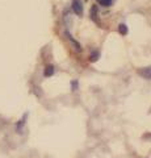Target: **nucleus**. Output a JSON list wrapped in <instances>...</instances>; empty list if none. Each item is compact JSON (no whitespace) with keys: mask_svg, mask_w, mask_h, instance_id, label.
I'll return each instance as SVG.
<instances>
[{"mask_svg":"<svg viewBox=\"0 0 151 158\" xmlns=\"http://www.w3.org/2000/svg\"><path fill=\"white\" fill-rule=\"evenodd\" d=\"M71 9L74 11V13L76 15V16H81L83 15V3L81 0H72L71 2Z\"/></svg>","mask_w":151,"mask_h":158,"instance_id":"obj_1","label":"nucleus"},{"mask_svg":"<svg viewBox=\"0 0 151 158\" xmlns=\"http://www.w3.org/2000/svg\"><path fill=\"white\" fill-rule=\"evenodd\" d=\"M97 16H99V8H97V6L95 4V6L91 7V11H89V17L92 21H95L96 24H99V19H97Z\"/></svg>","mask_w":151,"mask_h":158,"instance_id":"obj_2","label":"nucleus"},{"mask_svg":"<svg viewBox=\"0 0 151 158\" xmlns=\"http://www.w3.org/2000/svg\"><path fill=\"white\" fill-rule=\"evenodd\" d=\"M65 36L67 37V40H69V41H71V44H72V45H74V48L76 49L77 52H81V46H80V44L77 42L76 40H74V37H72L69 32H66V33H65Z\"/></svg>","mask_w":151,"mask_h":158,"instance_id":"obj_3","label":"nucleus"},{"mask_svg":"<svg viewBox=\"0 0 151 158\" xmlns=\"http://www.w3.org/2000/svg\"><path fill=\"white\" fill-rule=\"evenodd\" d=\"M26 117H28V113H25V115L22 116L21 120L16 124V131H17V133H21V132H22L24 125H25V123H26Z\"/></svg>","mask_w":151,"mask_h":158,"instance_id":"obj_4","label":"nucleus"},{"mask_svg":"<svg viewBox=\"0 0 151 158\" xmlns=\"http://www.w3.org/2000/svg\"><path fill=\"white\" fill-rule=\"evenodd\" d=\"M138 74H139L141 77H143L145 79H151V66L145 67L143 70H139Z\"/></svg>","mask_w":151,"mask_h":158,"instance_id":"obj_5","label":"nucleus"},{"mask_svg":"<svg viewBox=\"0 0 151 158\" xmlns=\"http://www.w3.org/2000/svg\"><path fill=\"white\" fill-rule=\"evenodd\" d=\"M54 73H55L54 66H53V65H46L45 70H43V75H45L46 78H49V77H53V75H54Z\"/></svg>","mask_w":151,"mask_h":158,"instance_id":"obj_6","label":"nucleus"},{"mask_svg":"<svg viewBox=\"0 0 151 158\" xmlns=\"http://www.w3.org/2000/svg\"><path fill=\"white\" fill-rule=\"evenodd\" d=\"M116 0H97V4H100L101 7H112Z\"/></svg>","mask_w":151,"mask_h":158,"instance_id":"obj_7","label":"nucleus"},{"mask_svg":"<svg viewBox=\"0 0 151 158\" xmlns=\"http://www.w3.org/2000/svg\"><path fill=\"white\" fill-rule=\"evenodd\" d=\"M118 32H120V34H122V36H126V34H128L129 29H128V27H126V24H120L118 25Z\"/></svg>","mask_w":151,"mask_h":158,"instance_id":"obj_8","label":"nucleus"},{"mask_svg":"<svg viewBox=\"0 0 151 158\" xmlns=\"http://www.w3.org/2000/svg\"><path fill=\"white\" fill-rule=\"evenodd\" d=\"M99 57H100V53H99V52H93V53H92L91 56H89V61H91V62H96L97 59H99Z\"/></svg>","mask_w":151,"mask_h":158,"instance_id":"obj_9","label":"nucleus"},{"mask_svg":"<svg viewBox=\"0 0 151 158\" xmlns=\"http://www.w3.org/2000/svg\"><path fill=\"white\" fill-rule=\"evenodd\" d=\"M71 87H72V91H76L77 90V81H72L71 82Z\"/></svg>","mask_w":151,"mask_h":158,"instance_id":"obj_10","label":"nucleus"}]
</instances>
